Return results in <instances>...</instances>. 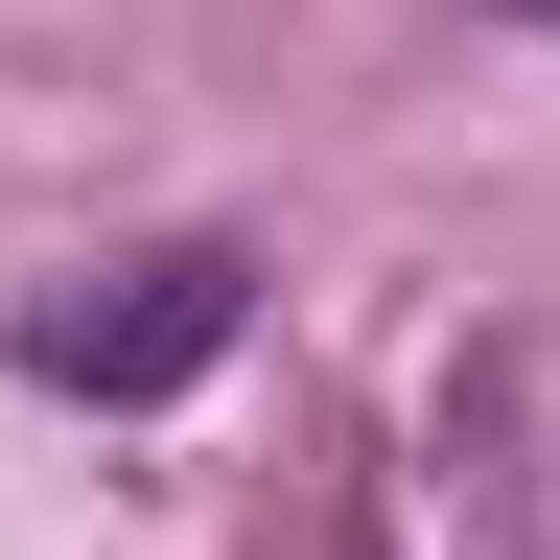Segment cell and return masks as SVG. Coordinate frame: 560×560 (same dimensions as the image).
<instances>
[{
  "label": "cell",
  "mask_w": 560,
  "mask_h": 560,
  "mask_svg": "<svg viewBox=\"0 0 560 560\" xmlns=\"http://www.w3.org/2000/svg\"><path fill=\"white\" fill-rule=\"evenodd\" d=\"M234 350V257H140V280H70V304H24V374L47 397H164Z\"/></svg>",
  "instance_id": "6da1fadb"
}]
</instances>
